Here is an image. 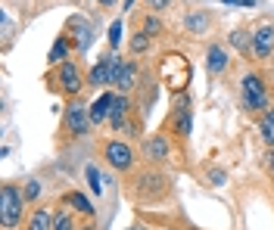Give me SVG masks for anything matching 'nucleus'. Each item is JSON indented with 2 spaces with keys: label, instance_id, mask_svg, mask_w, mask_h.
Masks as SVG:
<instances>
[{
  "label": "nucleus",
  "instance_id": "1",
  "mask_svg": "<svg viewBox=\"0 0 274 230\" xmlns=\"http://www.w3.org/2000/svg\"><path fill=\"white\" fill-rule=\"evenodd\" d=\"M159 78H162V84L169 87L172 94H184L187 84H190V62H187V56L178 53V50H169L162 56V62H159Z\"/></svg>",
  "mask_w": 274,
  "mask_h": 230
},
{
  "label": "nucleus",
  "instance_id": "2",
  "mask_svg": "<svg viewBox=\"0 0 274 230\" xmlns=\"http://www.w3.org/2000/svg\"><path fill=\"white\" fill-rule=\"evenodd\" d=\"M22 209H25V193L19 187H13V183H3V187H0V224L6 230L19 227Z\"/></svg>",
  "mask_w": 274,
  "mask_h": 230
},
{
  "label": "nucleus",
  "instance_id": "3",
  "mask_svg": "<svg viewBox=\"0 0 274 230\" xmlns=\"http://www.w3.org/2000/svg\"><path fill=\"white\" fill-rule=\"evenodd\" d=\"M240 94H243V106L253 109V112H259V109L268 106V90H265V84H262L259 75H243Z\"/></svg>",
  "mask_w": 274,
  "mask_h": 230
},
{
  "label": "nucleus",
  "instance_id": "4",
  "mask_svg": "<svg viewBox=\"0 0 274 230\" xmlns=\"http://www.w3.org/2000/svg\"><path fill=\"white\" fill-rule=\"evenodd\" d=\"M47 81H59L56 87L63 90V94H69V97H75L81 87H85V75H81V68H78V62H63L56 68V78H47Z\"/></svg>",
  "mask_w": 274,
  "mask_h": 230
},
{
  "label": "nucleus",
  "instance_id": "5",
  "mask_svg": "<svg viewBox=\"0 0 274 230\" xmlns=\"http://www.w3.org/2000/svg\"><path fill=\"white\" fill-rule=\"evenodd\" d=\"M249 53H253V59H268V56H274V25L271 22H262L253 31V47H249Z\"/></svg>",
  "mask_w": 274,
  "mask_h": 230
},
{
  "label": "nucleus",
  "instance_id": "6",
  "mask_svg": "<svg viewBox=\"0 0 274 230\" xmlns=\"http://www.w3.org/2000/svg\"><path fill=\"white\" fill-rule=\"evenodd\" d=\"M103 156L115 171H128L131 165H134V149H131L128 143H122V140H109L103 146Z\"/></svg>",
  "mask_w": 274,
  "mask_h": 230
},
{
  "label": "nucleus",
  "instance_id": "7",
  "mask_svg": "<svg viewBox=\"0 0 274 230\" xmlns=\"http://www.w3.org/2000/svg\"><path fill=\"white\" fill-rule=\"evenodd\" d=\"M134 196H137V199H147V202L165 196V177L156 174V171H150V174H140L137 183H134Z\"/></svg>",
  "mask_w": 274,
  "mask_h": 230
},
{
  "label": "nucleus",
  "instance_id": "8",
  "mask_svg": "<svg viewBox=\"0 0 274 230\" xmlns=\"http://www.w3.org/2000/svg\"><path fill=\"white\" fill-rule=\"evenodd\" d=\"M91 112H88V106L85 103H72L69 106V112H66V128L72 131L75 137H81V134H88L91 131Z\"/></svg>",
  "mask_w": 274,
  "mask_h": 230
},
{
  "label": "nucleus",
  "instance_id": "9",
  "mask_svg": "<svg viewBox=\"0 0 274 230\" xmlns=\"http://www.w3.org/2000/svg\"><path fill=\"white\" fill-rule=\"evenodd\" d=\"M169 124H172V131L178 137H187L190 134V100L187 97H181V100L175 103V109L169 115Z\"/></svg>",
  "mask_w": 274,
  "mask_h": 230
},
{
  "label": "nucleus",
  "instance_id": "10",
  "mask_svg": "<svg viewBox=\"0 0 274 230\" xmlns=\"http://www.w3.org/2000/svg\"><path fill=\"white\" fill-rule=\"evenodd\" d=\"M228 65H231L228 50H224L221 44H212V47L206 50V68H209V75H224V72H228Z\"/></svg>",
  "mask_w": 274,
  "mask_h": 230
},
{
  "label": "nucleus",
  "instance_id": "11",
  "mask_svg": "<svg viewBox=\"0 0 274 230\" xmlns=\"http://www.w3.org/2000/svg\"><path fill=\"white\" fill-rule=\"evenodd\" d=\"M144 159H150V162H165V159L172 156V146H169V140H165L162 134H156V137H150V140H144Z\"/></svg>",
  "mask_w": 274,
  "mask_h": 230
},
{
  "label": "nucleus",
  "instance_id": "12",
  "mask_svg": "<svg viewBox=\"0 0 274 230\" xmlns=\"http://www.w3.org/2000/svg\"><path fill=\"white\" fill-rule=\"evenodd\" d=\"M128 115H131V97H128V94H115V103H112V112H109V124H112L115 131H122L125 124L131 121Z\"/></svg>",
  "mask_w": 274,
  "mask_h": 230
},
{
  "label": "nucleus",
  "instance_id": "13",
  "mask_svg": "<svg viewBox=\"0 0 274 230\" xmlns=\"http://www.w3.org/2000/svg\"><path fill=\"white\" fill-rule=\"evenodd\" d=\"M88 84L93 87H103V84H112V53H106L103 59L91 68V75H88Z\"/></svg>",
  "mask_w": 274,
  "mask_h": 230
},
{
  "label": "nucleus",
  "instance_id": "14",
  "mask_svg": "<svg viewBox=\"0 0 274 230\" xmlns=\"http://www.w3.org/2000/svg\"><path fill=\"white\" fill-rule=\"evenodd\" d=\"M69 31H72V38H75V50H88V44H91V38H93L88 19L72 16V19H69Z\"/></svg>",
  "mask_w": 274,
  "mask_h": 230
},
{
  "label": "nucleus",
  "instance_id": "15",
  "mask_svg": "<svg viewBox=\"0 0 274 230\" xmlns=\"http://www.w3.org/2000/svg\"><path fill=\"white\" fill-rule=\"evenodd\" d=\"M112 103H115V94H100L97 100L88 106V112H91V121L93 124H100V121H106L109 118V112H112Z\"/></svg>",
  "mask_w": 274,
  "mask_h": 230
},
{
  "label": "nucleus",
  "instance_id": "16",
  "mask_svg": "<svg viewBox=\"0 0 274 230\" xmlns=\"http://www.w3.org/2000/svg\"><path fill=\"white\" fill-rule=\"evenodd\" d=\"M137 65L134 62H122V68H118V78H115V87H118V94H131V90L137 87Z\"/></svg>",
  "mask_w": 274,
  "mask_h": 230
},
{
  "label": "nucleus",
  "instance_id": "17",
  "mask_svg": "<svg viewBox=\"0 0 274 230\" xmlns=\"http://www.w3.org/2000/svg\"><path fill=\"white\" fill-rule=\"evenodd\" d=\"M209 25H212V16L206 13V9H196V13H190V16L184 19V28L193 31V34H206Z\"/></svg>",
  "mask_w": 274,
  "mask_h": 230
},
{
  "label": "nucleus",
  "instance_id": "18",
  "mask_svg": "<svg viewBox=\"0 0 274 230\" xmlns=\"http://www.w3.org/2000/svg\"><path fill=\"white\" fill-rule=\"evenodd\" d=\"M28 230H53V215L47 209H34V215L28 218Z\"/></svg>",
  "mask_w": 274,
  "mask_h": 230
},
{
  "label": "nucleus",
  "instance_id": "19",
  "mask_svg": "<svg viewBox=\"0 0 274 230\" xmlns=\"http://www.w3.org/2000/svg\"><path fill=\"white\" fill-rule=\"evenodd\" d=\"M259 131H262V140H265L268 146H274V109L262 115V121H259Z\"/></svg>",
  "mask_w": 274,
  "mask_h": 230
},
{
  "label": "nucleus",
  "instance_id": "20",
  "mask_svg": "<svg viewBox=\"0 0 274 230\" xmlns=\"http://www.w3.org/2000/svg\"><path fill=\"white\" fill-rule=\"evenodd\" d=\"M66 202L72 205L75 212H81V215H93V205H91L85 196H81V193H69V196H66Z\"/></svg>",
  "mask_w": 274,
  "mask_h": 230
},
{
  "label": "nucleus",
  "instance_id": "21",
  "mask_svg": "<svg viewBox=\"0 0 274 230\" xmlns=\"http://www.w3.org/2000/svg\"><path fill=\"white\" fill-rule=\"evenodd\" d=\"M66 56H69V38H59V41L53 44V50H50V62L63 65V62H66Z\"/></svg>",
  "mask_w": 274,
  "mask_h": 230
},
{
  "label": "nucleus",
  "instance_id": "22",
  "mask_svg": "<svg viewBox=\"0 0 274 230\" xmlns=\"http://www.w3.org/2000/svg\"><path fill=\"white\" fill-rule=\"evenodd\" d=\"M53 230H78L75 227V218H72V212H56L53 215Z\"/></svg>",
  "mask_w": 274,
  "mask_h": 230
},
{
  "label": "nucleus",
  "instance_id": "23",
  "mask_svg": "<svg viewBox=\"0 0 274 230\" xmlns=\"http://www.w3.org/2000/svg\"><path fill=\"white\" fill-rule=\"evenodd\" d=\"M231 44H234V47L237 50H249V47H253V34H246V28H237V31H231Z\"/></svg>",
  "mask_w": 274,
  "mask_h": 230
},
{
  "label": "nucleus",
  "instance_id": "24",
  "mask_svg": "<svg viewBox=\"0 0 274 230\" xmlns=\"http://www.w3.org/2000/svg\"><path fill=\"white\" fill-rule=\"evenodd\" d=\"M88 187L97 193V196H103V174L97 165H88Z\"/></svg>",
  "mask_w": 274,
  "mask_h": 230
},
{
  "label": "nucleus",
  "instance_id": "25",
  "mask_svg": "<svg viewBox=\"0 0 274 230\" xmlns=\"http://www.w3.org/2000/svg\"><path fill=\"white\" fill-rule=\"evenodd\" d=\"M144 50H150V34L137 31L134 38H131V53H144Z\"/></svg>",
  "mask_w": 274,
  "mask_h": 230
},
{
  "label": "nucleus",
  "instance_id": "26",
  "mask_svg": "<svg viewBox=\"0 0 274 230\" xmlns=\"http://www.w3.org/2000/svg\"><path fill=\"white\" fill-rule=\"evenodd\" d=\"M140 28H144V34H150V38H156V34L162 31V22L156 16H147L144 22H140Z\"/></svg>",
  "mask_w": 274,
  "mask_h": 230
},
{
  "label": "nucleus",
  "instance_id": "27",
  "mask_svg": "<svg viewBox=\"0 0 274 230\" xmlns=\"http://www.w3.org/2000/svg\"><path fill=\"white\" fill-rule=\"evenodd\" d=\"M122 31H125L122 19H115V22H112V28H109V47H112V50H118V44H122Z\"/></svg>",
  "mask_w": 274,
  "mask_h": 230
},
{
  "label": "nucleus",
  "instance_id": "28",
  "mask_svg": "<svg viewBox=\"0 0 274 230\" xmlns=\"http://www.w3.org/2000/svg\"><path fill=\"white\" fill-rule=\"evenodd\" d=\"M22 193H25V202L38 199V193H41V183H38V180H28V183H25V190H22Z\"/></svg>",
  "mask_w": 274,
  "mask_h": 230
},
{
  "label": "nucleus",
  "instance_id": "29",
  "mask_svg": "<svg viewBox=\"0 0 274 230\" xmlns=\"http://www.w3.org/2000/svg\"><path fill=\"white\" fill-rule=\"evenodd\" d=\"M169 3H172V0H147V6L153 9V13H162V9L169 6Z\"/></svg>",
  "mask_w": 274,
  "mask_h": 230
},
{
  "label": "nucleus",
  "instance_id": "30",
  "mask_svg": "<svg viewBox=\"0 0 274 230\" xmlns=\"http://www.w3.org/2000/svg\"><path fill=\"white\" fill-rule=\"evenodd\" d=\"M221 3H231V6H256V0H221Z\"/></svg>",
  "mask_w": 274,
  "mask_h": 230
},
{
  "label": "nucleus",
  "instance_id": "31",
  "mask_svg": "<svg viewBox=\"0 0 274 230\" xmlns=\"http://www.w3.org/2000/svg\"><path fill=\"white\" fill-rule=\"evenodd\" d=\"M224 177H228L224 171H212V183H215V187H218V183H224Z\"/></svg>",
  "mask_w": 274,
  "mask_h": 230
},
{
  "label": "nucleus",
  "instance_id": "32",
  "mask_svg": "<svg viewBox=\"0 0 274 230\" xmlns=\"http://www.w3.org/2000/svg\"><path fill=\"white\" fill-rule=\"evenodd\" d=\"M9 28H13V25H9V16H3V38L9 41Z\"/></svg>",
  "mask_w": 274,
  "mask_h": 230
},
{
  "label": "nucleus",
  "instance_id": "33",
  "mask_svg": "<svg viewBox=\"0 0 274 230\" xmlns=\"http://www.w3.org/2000/svg\"><path fill=\"white\" fill-rule=\"evenodd\" d=\"M268 168H271V174H274V149L268 153Z\"/></svg>",
  "mask_w": 274,
  "mask_h": 230
},
{
  "label": "nucleus",
  "instance_id": "34",
  "mask_svg": "<svg viewBox=\"0 0 274 230\" xmlns=\"http://www.w3.org/2000/svg\"><path fill=\"white\" fill-rule=\"evenodd\" d=\"M97 3H103V6H115L118 0H97Z\"/></svg>",
  "mask_w": 274,
  "mask_h": 230
},
{
  "label": "nucleus",
  "instance_id": "35",
  "mask_svg": "<svg viewBox=\"0 0 274 230\" xmlns=\"http://www.w3.org/2000/svg\"><path fill=\"white\" fill-rule=\"evenodd\" d=\"M131 3H134V0H125V9H131Z\"/></svg>",
  "mask_w": 274,
  "mask_h": 230
}]
</instances>
